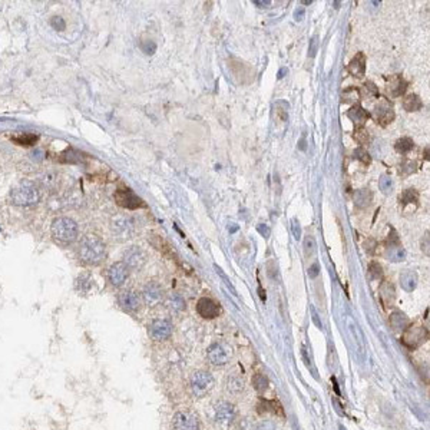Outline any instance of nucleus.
I'll return each mask as SVG.
<instances>
[{"label": "nucleus", "mask_w": 430, "mask_h": 430, "mask_svg": "<svg viewBox=\"0 0 430 430\" xmlns=\"http://www.w3.org/2000/svg\"><path fill=\"white\" fill-rule=\"evenodd\" d=\"M79 258L88 265H99L106 258L105 243L96 235H86L79 245Z\"/></svg>", "instance_id": "f257e3e1"}, {"label": "nucleus", "mask_w": 430, "mask_h": 430, "mask_svg": "<svg viewBox=\"0 0 430 430\" xmlns=\"http://www.w3.org/2000/svg\"><path fill=\"white\" fill-rule=\"evenodd\" d=\"M51 232L56 241L63 244H71L76 241L79 235V227L75 220L69 217H57L52 223Z\"/></svg>", "instance_id": "f03ea898"}, {"label": "nucleus", "mask_w": 430, "mask_h": 430, "mask_svg": "<svg viewBox=\"0 0 430 430\" xmlns=\"http://www.w3.org/2000/svg\"><path fill=\"white\" fill-rule=\"evenodd\" d=\"M10 201L13 205H18V206L35 205L40 201V192L32 184H20L12 189Z\"/></svg>", "instance_id": "7ed1b4c3"}, {"label": "nucleus", "mask_w": 430, "mask_h": 430, "mask_svg": "<svg viewBox=\"0 0 430 430\" xmlns=\"http://www.w3.org/2000/svg\"><path fill=\"white\" fill-rule=\"evenodd\" d=\"M214 387V377L209 372H197L191 377V390L197 397L205 396Z\"/></svg>", "instance_id": "20e7f679"}, {"label": "nucleus", "mask_w": 430, "mask_h": 430, "mask_svg": "<svg viewBox=\"0 0 430 430\" xmlns=\"http://www.w3.org/2000/svg\"><path fill=\"white\" fill-rule=\"evenodd\" d=\"M206 357L214 366H225L232 357V350L224 343H214L208 347Z\"/></svg>", "instance_id": "39448f33"}, {"label": "nucleus", "mask_w": 430, "mask_h": 430, "mask_svg": "<svg viewBox=\"0 0 430 430\" xmlns=\"http://www.w3.org/2000/svg\"><path fill=\"white\" fill-rule=\"evenodd\" d=\"M115 201L119 206L127 208V209H138V208H145L147 204L145 201L138 197L135 192H132L131 189H118L115 192Z\"/></svg>", "instance_id": "423d86ee"}, {"label": "nucleus", "mask_w": 430, "mask_h": 430, "mask_svg": "<svg viewBox=\"0 0 430 430\" xmlns=\"http://www.w3.org/2000/svg\"><path fill=\"white\" fill-rule=\"evenodd\" d=\"M129 277V268L124 261L113 262L108 270V279L113 287H122Z\"/></svg>", "instance_id": "0eeeda50"}, {"label": "nucleus", "mask_w": 430, "mask_h": 430, "mask_svg": "<svg viewBox=\"0 0 430 430\" xmlns=\"http://www.w3.org/2000/svg\"><path fill=\"white\" fill-rule=\"evenodd\" d=\"M124 262L127 264L129 270H141L147 262V255L142 248L139 247H131L124 254Z\"/></svg>", "instance_id": "6e6552de"}, {"label": "nucleus", "mask_w": 430, "mask_h": 430, "mask_svg": "<svg viewBox=\"0 0 430 430\" xmlns=\"http://www.w3.org/2000/svg\"><path fill=\"white\" fill-rule=\"evenodd\" d=\"M111 229L115 234V237L122 238V240H127V238H131L132 234H133V224H132V221L129 218H127V217L118 215V217H115L112 220Z\"/></svg>", "instance_id": "1a4fd4ad"}, {"label": "nucleus", "mask_w": 430, "mask_h": 430, "mask_svg": "<svg viewBox=\"0 0 430 430\" xmlns=\"http://www.w3.org/2000/svg\"><path fill=\"white\" fill-rule=\"evenodd\" d=\"M172 333V323L167 318L153 320L150 326V336L156 341L167 340Z\"/></svg>", "instance_id": "9d476101"}, {"label": "nucleus", "mask_w": 430, "mask_h": 430, "mask_svg": "<svg viewBox=\"0 0 430 430\" xmlns=\"http://www.w3.org/2000/svg\"><path fill=\"white\" fill-rule=\"evenodd\" d=\"M214 417L217 423L228 426L235 419V407L228 402H220L214 407Z\"/></svg>", "instance_id": "9b49d317"}, {"label": "nucleus", "mask_w": 430, "mask_h": 430, "mask_svg": "<svg viewBox=\"0 0 430 430\" xmlns=\"http://www.w3.org/2000/svg\"><path fill=\"white\" fill-rule=\"evenodd\" d=\"M118 304L127 313H136L141 308V299L135 291L127 290L118 296Z\"/></svg>", "instance_id": "f8f14e48"}, {"label": "nucleus", "mask_w": 430, "mask_h": 430, "mask_svg": "<svg viewBox=\"0 0 430 430\" xmlns=\"http://www.w3.org/2000/svg\"><path fill=\"white\" fill-rule=\"evenodd\" d=\"M142 297H144V301H145L147 305H151V307L156 305V304L161 303L162 299H164V290L156 281H151L144 287Z\"/></svg>", "instance_id": "ddd939ff"}, {"label": "nucleus", "mask_w": 430, "mask_h": 430, "mask_svg": "<svg viewBox=\"0 0 430 430\" xmlns=\"http://www.w3.org/2000/svg\"><path fill=\"white\" fill-rule=\"evenodd\" d=\"M174 428L177 430H198V419L188 411H178L174 416Z\"/></svg>", "instance_id": "4468645a"}, {"label": "nucleus", "mask_w": 430, "mask_h": 430, "mask_svg": "<svg viewBox=\"0 0 430 430\" xmlns=\"http://www.w3.org/2000/svg\"><path fill=\"white\" fill-rule=\"evenodd\" d=\"M197 311H198V314L201 317L211 320V318H215L220 314V307L212 299L203 297V299H200V301L197 304Z\"/></svg>", "instance_id": "2eb2a0df"}, {"label": "nucleus", "mask_w": 430, "mask_h": 430, "mask_svg": "<svg viewBox=\"0 0 430 430\" xmlns=\"http://www.w3.org/2000/svg\"><path fill=\"white\" fill-rule=\"evenodd\" d=\"M373 113H374L377 122H380L381 125H387V124L392 122L393 118H394L393 108H392V105L386 101V99H383V101L380 102L379 105L374 108V112H373Z\"/></svg>", "instance_id": "dca6fc26"}, {"label": "nucleus", "mask_w": 430, "mask_h": 430, "mask_svg": "<svg viewBox=\"0 0 430 430\" xmlns=\"http://www.w3.org/2000/svg\"><path fill=\"white\" fill-rule=\"evenodd\" d=\"M425 330L422 329V327H419V326H414V327H411V329H409L406 331L405 337H403V341H405L407 346H410V347H416V346H419L423 340H425Z\"/></svg>", "instance_id": "f3484780"}, {"label": "nucleus", "mask_w": 430, "mask_h": 430, "mask_svg": "<svg viewBox=\"0 0 430 430\" xmlns=\"http://www.w3.org/2000/svg\"><path fill=\"white\" fill-rule=\"evenodd\" d=\"M349 72L357 77H361L366 74V56L363 52L357 53L352 59V62L349 63Z\"/></svg>", "instance_id": "a211bd4d"}, {"label": "nucleus", "mask_w": 430, "mask_h": 430, "mask_svg": "<svg viewBox=\"0 0 430 430\" xmlns=\"http://www.w3.org/2000/svg\"><path fill=\"white\" fill-rule=\"evenodd\" d=\"M406 88H407V83L405 82V79L402 76H394V77H392V80L387 86V93L390 96L397 98L405 93Z\"/></svg>", "instance_id": "6ab92c4d"}, {"label": "nucleus", "mask_w": 430, "mask_h": 430, "mask_svg": "<svg viewBox=\"0 0 430 430\" xmlns=\"http://www.w3.org/2000/svg\"><path fill=\"white\" fill-rule=\"evenodd\" d=\"M386 258L392 262H399L406 258L405 248L400 244H390L386 247Z\"/></svg>", "instance_id": "aec40b11"}, {"label": "nucleus", "mask_w": 430, "mask_h": 430, "mask_svg": "<svg viewBox=\"0 0 430 430\" xmlns=\"http://www.w3.org/2000/svg\"><path fill=\"white\" fill-rule=\"evenodd\" d=\"M373 201V192L367 188L358 189L355 192V204L360 208H366L369 206Z\"/></svg>", "instance_id": "412c9836"}, {"label": "nucleus", "mask_w": 430, "mask_h": 430, "mask_svg": "<svg viewBox=\"0 0 430 430\" xmlns=\"http://www.w3.org/2000/svg\"><path fill=\"white\" fill-rule=\"evenodd\" d=\"M416 284H417V276L410 271V270H406L400 274V285L402 288L406 290V291H413L416 288Z\"/></svg>", "instance_id": "4be33fe9"}, {"label": "nucleus", "mask_w": 430, "mask_h": 430, "mask_svg": "<svg viewBox=\"0 0 430 430\" xmlns=\"http://www.w3.org/2000/svg\"><path fill=\"white\" fill-rule=\"evenodd\" d=\"M347 115H349V118L355 122V125H358V127H361L366 121H367V112L360 106V105H355L349 112H347Z\"/></svg>", "instance_id": "5701e85b"}, {"label": "nucleus", "mask_w": 430, "mask_h": 430, "mask_svg": "<svg viewBox=\"0 0 430 430\" xmlns=\"http://www.w3.org/2000/svg\"><path fill=\"white\" fill-rule=\"evenodd\" d=\"M37 135L35 133H22V135H16V136H12V141L16 142L18 145H25V147H30V145H35L37 142Z\"/></svg>", "instance_id": "b1692460"}, {"label": "nucleus", "mask_w": 430, "mask_h": 430, "mask_svg": "<svg viewBox=\"0 0 430 430\" xmlns=\"http://www.w3.org/2000/svg\"><path fill=\"white\" fill-rule=\"evenodd\" d=\"M403 106H405L406 111H409V112H413V111H419L422 106H423V103L420 101V98L417 96V95H407L405 99H403Z\"/></svg>", "instance_id": "393cba45"}, {"label": "nucleus", "mask_w": 430, "mask_h": 430, "mask_svg": "<svg viewBox=\"0 0 430 430\" xmlns=\"http://www.w3.org/2000/svg\"><path fill=\"white\" fill-rule=\"evenodd\" d=\"M390 324L394 327V329H406L409 326V318L406 317L403 313L400 311H396L390 316Z\"/></svg>", "instance_id": "a878e982"}, {"label": "nucleus", "mask_w": 430, "mask_h": 430, "mask_svg": "<svg viewBox=\"0 0 430 430\" xmlns=\"http://www.w3.org/2000/svg\"><path fill=\"white\" fill-rule=\"evenodd\" d=\"M253 386L257 392L262 393V392H265L267 387H268V379H267L264 374L257 373V374H254L253 376Z\"/></svg>", "instance_id": "bb28decb"}, {"label": "nucleus", "mask_w": 430, "mask_h": 430, "mask_svg": "<svg viewBox=\"0 0 430 430\" xmlns=\"http://www.w3.org/2000/svg\"><path fill=\"white\" fill-rule=\"evenodd\" d=\"M92 284H93V280L91 279L89 276H80L76 281V288L80 293H88L89 288L92 287Z\"/></svg>", "instance_id": "cd10ccee"}, {"label": "nucleus", "mask_w": 430, "mask_h": 430, "mask_svg": "<svg viewBox=\"0 0 430 430\" xmlns=\"http://www.w3.org/2000/svg\"><path fill=\"white\" fill-rule=\"evenodd\" d=\"M413 147H414V144H413V141H411L410 138H400V139L396 142V151L402 152V153L409 152Z\"/></svg>", "instance_id": "c85d7f7f"}, {"label": "nucleus", "mask_w": 430, "mask_h": 430, "mask_svg": "<svg viewBox=\"0 0 430 430\" xmlns=\"http://www.w3.org/2000/svg\"><path fill=\"white\" fill-rule=\"evenodd\" d=\"M168 305H169L174 311H181V310H184V307H185V301H184V299H182L179 294H172V296L169 297Z\"/></svg>", "instance_id": "c756f323"}, {"label": "nucleus", "mask_w": 430, "mask_h": 430, "mask_svg": "<svg viewBox=\"0 0 430 430\" xmlns=\"http://www.w3.org/2000/svg\"><path fill=\"white\" fill-rule=\"evenodd\" d=\"M417 192H416V189H413V188H410V189H406L405 192L399 197L400 198V203L402 204H407V203H416L417 201Z\"/></svg>", "instance_id": "7c9ffc66"}, {"label": "nucleus", "mask_w": 430, "mask_h": 430, "mask_svg": "<svg viewBox=\"0 0 430 430\" xmlns=\"http://www.w3.org/2000/svg\"><path fill=\"white\" fill-rule=\"evenodd\" d=\"M380 189L384 192V194H389L390 192V189H392V187H393V182H392V178L390 177H381L380 178Z\"/></svg>", "instance_id": "2f4dec72"}, {"label": "nucleus", "mask_w": 430, "mask_h": 430, "mask_svg": "<svg viewBox=\"0 0 430 430\" xmlns=\"http://www.w3.org/2000/svg\"><path fill=\"white\" fill-rule=\"evenodd\" d=\"M380 291H381V297H383V299L389 300V296H390L392 300L394 299V290H393L392 284H383L381 288H380Z\"/></svg>", "instance_id": "473e14b6"}, {"label": "nucleus", "mask_w": 430, "mask_h": 430, "mask_svg": "<svg viewBox=\"0 0 430 430\" xmlns=\"http://www.w3.org/2000/svg\"><path fill=\"white\" fill-rule=\"evenodd\" d=\"M141 49L147 55H152L156 51V45L153 40H144V42H141Z\"/></svg>", "instance_id": "72a5a7b5"}, {"label": "nucleus", "mask_w": 430, "mask_h": 430, "mask_svg": "<svg viewBox=\"0 0 430 430\" xmlns=\"http://www.w3.org/2000/svg\"><path fill=\"white\" fill-rule=\"evenodd\" d=\"M51 26L56 30H65L66 27V22L63 20V18L60 16H53L51 19Z\"/></svg>", "instance_id": "f704fd0d"}, {"label": "nucleus", "mask_w": 430, "mask_h": 430, "mask_svg": "<svg viewBox=\"0 0 430 430\" xmlns=\"http://www.w3.org/2000/svg\"><path fill=\"white\" fill-rule=\"evenodd\" d=\"M355 159H360L363 164H370V156H369V153L367 151H364L363 148H358V150H355Z\"/></svg>", "instance_id": "c9c22d12"}, {"label": "nucleus", "mask_w": 430, "mask_h": 430, "mask_svg": "<svg viewBox=\"0 0 430 430\" xmlns=\"http://www.w3.org/2000/svg\"><path fill=\"white\" fill-rule=\"evenodd\" d=\"M304 250H305V254L307 255H311L316 250V243H314V238L313 237H307L305 241H304Z\"/></svg>", "instance_id": "e433bc0d"}, {"label": "nucleus", "mask_w": 430, "mask_h": 430, "mask_svg": "<svg viewBox=\"0 0 430 430\" xmlns=\"http://www.w3.org/2000/svg\"><path fill=\"white\" fill-rule=\"evenodd\" d=\"M358 98V92L357 89L352 88V89H347L344 93H343V102H353Z\"/></svg>", "instance_id": "4c0bfd02"}, {"label": "nucleus", "mask_w": 430, "mask_h": 430, "mask_svg": "<svg viewBox=\"0 0 430 430\" xmlns=\"http://www.w3.org/2000/svg\"><path fill=\"white\" fill-rule=\"evenodd\" d=\"M414 171H416V162H413V161H405L402 164V172L403 174H411Z\"/></svg>", "instance_id": "58836bf2"}, {"label": "nucleus", "mask_w": 430, "mask_h": 430, "mask_svg": "<svg viewBox=\"0 0 430 430\" xmlns=\"http://www.w3.org/2000/svg\"><path fill=\"white\" fill-rule=\"evenodd\" d=\"M255 430H276V425L271 420H262L255 426Z\"/></svg>", "instance_id": "ea45409f"}, {"label": "nucleus", "mask_w": 430, "mask_h": 430, "mask_svg": "<svg viewBox=\"0 0 430 430\" xmlns=\"http://www.w3.org/2000/svg\"><path fill=\"white\" fill-rule=\"evenodd\" d=\"M355 139L358 142V144H366V142L369 141V135H367L366 131L360 129V131H357L355 133Z\"/></svg>", "instance_id": "a19ab883"}, {"label": "nucleus", "mask_w": 430, "mask_h": 430, "mask_svg": "<svg viewBox=\"0 0 430 430\" xmlns=\"http://www.w3.org/2000/svg\"><path fill=\"white\" fill-rule=\"evenodd\" d=\"M317 49H318V37L314 36L311 40H310V56L314 57L316 53H317Z\"/></svg>", "instance_id": "79ce46f5"}, {"label": "nucleus", "mask_w": 430, "mask_h": 430, "mask_svg": "<svg viewBox=\"0 0 430 430\" xmlns=\"http://www.w3.org/2000/svg\"><path fill=\"white\" fill-rule=\"evenodd\" d=\"M370 273L373 274L374 279H379V277H381V267L377 262H372L370 264Z\"/></svg>", "instance_id": "37998d69"}, {"label": "nucleus", "mask_w": 430, "mask_h": 430, "mask_svg": "<svg viewBox=\"0 0 430 430\" xmlns=\"http://www.w3.org/2000/svg\"><path fill=\"white\" fill-rule=\"evenodd\" d=\"M291 228H293V234H294L296 240H299L301 237V228H300V224L297 223V220H293Z\"/></svg>", "instance_id": "c03bdc74"}, {"label": "nucleus", "mask_w": 430, "mask_h": 430, "mask_svg": "<svg viewBox=\"0 0 430 430\" xmlns=\"http://www.w3.org/2000/svg\"><path fill=\"white\" fill-rule=\"evenodd\" d=\"M364 88H366V91H367L369 93H372V95H374V96H377V95H379V91H377V88H376V85H374V83H372V82H367V83L364 85Z\"/></svg>", "instance_id": "a18cd8bd"}, {"label": "nucleus", "mask_w": 430, "mask_h": 430, "mask_svg": "<svg viewBox=\"0 0 430 430\" xmlns=\"http://www.w3.org/2000/svg\"><path fill=\"white\" fill-rule=\"evenodd\" d=\"M422 250L426 253V255H429V232H426V235L422 241Z\"/></svg>", "instance_id": "49530a36"}, {"label": "nucleus", "mask_w": 430, "mask_h": 430, "mask_svg": "<svg viewBox=\"0 0 430 430\" xmlns=\"http://www.w3.org/2000/svg\"><path fill=\"white\" fill-rule=\"evenodd\" d=\"M258 231H260V234H261L262 237H265V238L270 237V232H271L270 228L267 227L265 224H260V225H258Z\"/></svg>", "instance_id": "de8ad7c7"}, {"label": "nucleus", "mask_w": 430, "mask_h": 430, "mask_svg": "<svg viewBox=\"0 0 430 430\" xmlns=\"http://www.w3.org/2000/svg\"><path fill=\"white\" fill-rule=\"evenodd\" d=\"M308 274H310V277H316V276L318 274V265L314 264V265L308 270Z\"/></svg>", "instance_id": "09e8293b"}, {"label": "nucleus", "mask_w": 430, "mask_h": 430, "mask_svg": "<svg viewBox=\"0 0 430 430\" xmlns=\"http://www.w3.org/2000/svg\"><path fill=\"white\" fill-rule=\"evenodd\" d=\"M254 4H257V6H260V7H268V6L271 4V1H268V0H265V1L254 0Z\"/></svg>", "instance_id": "8fccbe9b"}, {"label": "nucleus", "mask_w": 430, "mask_h": 430, "mask_svg": "<svg viewBox=\"0 0 430 430\" xmlns=\"http://www.w3.org/2000/svg\"><path fill=\"white\" fill-rule=\"evenodd\" d=\"M294 16H296V20H301V19H303V16H304V9H300V10H296Z\"/></svg>", "instance_id": "3c124183"}, {"label": "nucleus", "mask_w": 430, "mask_h": 430, "mask_svg": "<svg viewBox=\"0 0 430 430\" xmlns=\"http://www.w3.org/2000/svg\"><path fill=\"white\" fill-rule=\"evenodd\" d=\"M285 71H287V69H285V68H284V69H281V71H280L279 77H282V76H284V72H285Z\"/></svg>", "instance_id": "603ef678"}]
</instances>
